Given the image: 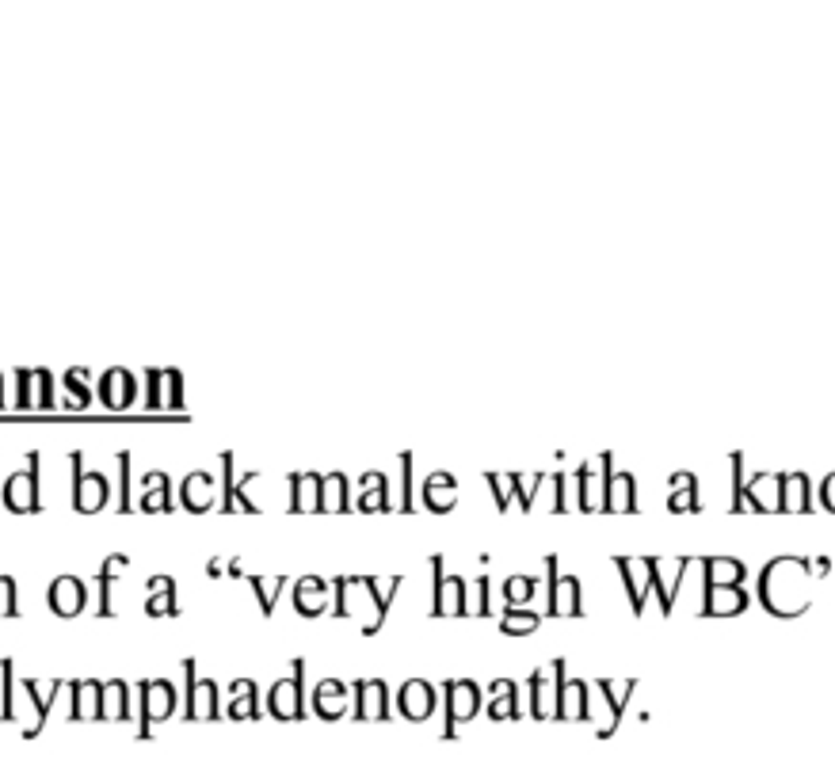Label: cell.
I'll return each instance as SVG.
<instances>
[{
	"label": "cell",
	"mask_w": 835,
	"mask_h": 781,
	"mask_svg": "<svg viewBox=\"0 0 835 781\" xmlns=\"http://www.w3.org/2000/svg\"><path fill=\"white\" fill-rule=\"evenodd\" d=\"M39 461H42V454L39 450H31V454H27V469L12 473V477L4 481L0 492H4V507H8V511H16V515H35V511H42Z\"/></svg>",
	"instance_id": "1"
},
{
	"label": "cell",
	"mask_w": 835,
	"mask_h": 781,
	"mask_svg": "<svg viewBox=\"0 0 835 781\" xmlns=\"http://www.w3.org/2000/svg\"><path fill=\"white\" fill-rule=\"evenodd\" d=\"M69 465H73V507L81 511V515H96V511H103L107 507V500H111V484H107V477L103 473H96V469H84V454H69Z\"/></svg>",
	"instance_id": "2"
},
{
	"label": "cell",
	"mask_w": 835,
	"mask_h": 781,
	"mask_svg": "<svg viewBox=\"0 0 835 781\" xmlns=\"http://www.w3.org/2000/svg\"><path fill=\"white\" fill-rule=\"evenodd\" d=\"M302 679H306V660L290 663V675L279 679L267 694V709L279 721H302L306 717V698H302Z\"/></svg>",
	"instance_id": "3"
},
{
	"label": "cell",
	"mask_w": 835,
	"mask_h": 781,
	"mask_svg": "<svg viewBox=\"0 0 835 781\" xmlns=\"http://www.w3.org/2000/svg\"><path fill=\"white\" fill-rule=\"evenodd\" d=\"M138 698H142V724H138V736L149 740L153 724L168 721L176 713V686L168 679H142L138 682Z\"/></svg>",
	"instance_id": "4"
},
{
	"label": "cell",
	"mask_w": 835,
	"mask_h": 781,
	"mask_svg": "<svg viewBox=\"0 0 835 781\" xmlns=\"http://www.w3.org/2000/svg\"><path fill=\"white\" fill-rule=\"evenodd\" d=\"M565 686V660H557L550 671L530 675V717L534 721H557V698Z\"/></svg>",
	"instance_id": "5"
},
{
	"label": "cell",
	"mask_w": 835,
	"mask_h": 781,
	"mask_svg": "<svg viewBox=\"0 0 835 781\" xmlns=\"http://www.w3.org/2000/svg\"><path fill=\"white\" fill-rule=\"evenodd\" d=\"M435 568V602H431V614L439 618H462L469 614V583L462 576H443V557H431Z\"/></svg>",
	"instance_id": "6"
},
{
	"label": "cell",
	"mask_w": 835,
	"mask_h": 781,
	"mask_svg": "<svg viewBox=\"0 0 835 781\" xmlns=\"http://www.w3.org/2000/svg\"><path fill=\"white\" fill-rule=\"evenodd\" d=\"M443 694H447V728H443V736L447 740H454L458 732V721H473L477 717V709H481V690H477V682L469 679H447L443 682Z\"/></svg>",
	"instance_id": "7"
},
{
	"label": "cell",
	"mask_w": 835,
	"mask_h": 781,
	"mask_svg": "<svg viewBox=\"0 0 835 781\" xmlns=\"http://www.w3.org/2000/svg\"><path fill=\"white\" fill-rule=\"evenodd\" d=\"M187 671V721H218L222 705H218V682L214 679H195V660H184Z\"/></svg>",
	"instance_id": "8"
},
{
	"label": "cell",
	"mask_w": 835,
	"mask_h": 781,
	"mask_svg": "<svg viewBox=\"0 0 835 781\" xmlns=\"http://www.w3.org/2000/svg\"><path fill=\"white\" fill-rule=\"evenodd\" d=\"M614 473V454H599V465L584 461L576 473V488H580V511H603L607 500V481Z\"/></svg>",
	"instance_id": "9"
},
{
	"label": "cell",
	"mask_w": 835,
	"mask_h": 781,
	"mask_svg": "<svg viewBox=\"0 0 835 781\" xmlns=\"http://www.w3.org/2000/svg\"><path fill=\"white\" fill-rule=\"evenodd\" d=\"M16 408H54V374L46 366H27L16 370Z\"/></svg>",
	"instance_id": "10"
},
{
	"label": "cell",
	"mask_w": 835,
	"mask_h": 781,
	"mask_svg": "<svg viewBox=\"0 0 835 781\" xmlns=\"http://www.w3.org/2000/svg\"><path fill=\"white\" fill-rule=\"evenodd\" d=\"M546 572H550V618H580V580L576 576H561L557 572V557H546Z\"/></svg>",
	"instance_id": "11"
},
{
	"label": "cell",
	"mask_w": 835,
	"mask_h": 781,
	"mask_svg": "<svg viewBox=\"0 0 835 781\" xmlns=\"http://www.w3.org/2000/svg\"><path fill=\"white\" fill-rule=\"evenodd\" d=\"M96 397L103 401L107 412H123V408H130L134 397H138V381H134V374H130L126 366H111V370H103Z\"/></svg>",
	"instance_id": "12"
},
{
	"label": "cell",
	"mask_w": 835,
	"mask_h": 781,
	"mask_svg": "<svg viewBox=\"0 0 835 781\" xmlns=\"http://www.w3.org/2000/svg\"><path fill=\"white\" fill-rule=\"evenodd\" d=\"M355 721H389V690L382 679H355Z\"/></svg>",
	"instance_id": "13"
},
{
	"label": "cell",
	"mask_w": 835,
	"mask_h": 781,
	"mask_svg": "<svg viewBox=\"0 0 835 781\" xmlns=\"http://www.w3.org/2000/svg\"><path fill=\"white\" fill-rule=\"evenodd\" d=\"M69 721H103V682L73 679L69 682Z\"/></svg>",
	"instance_id": "14"
},
{
	"label": "cell",
	"mask_w": 835,
	"mask_h": 781,
	"mask_svg": "<svg viewBox=\"0 0 835 781\" xmlns=\"http://www.w3.org/2000/svg\"><path fill=\"white\" fill-rule=\"evenodd\" d=\"M84 599H88V591H84V583L77 576H58L50 583V591H46V602H50V610L58 618H77L84 610Z\"/></svg>",
	"instance_id": "15"
},
{
	"label": "cell",
	"mask_w": 835,
	"mask_h": 781,
	"mask_svg": "<svg viewBox=\"0 0 835 781\" xmlns=\"http://www.w3.org/2000/svg\"><path fill=\"white\" fill-rule=\"evenodd\" d=\"M614 568L622 572V580L630 587L633 614H641L645 610V591L652 587V557H618Z\"/></svg>",
	"instance_id": "16"
},
{
	"label": "cell",
	"mask_w": 835,
	"mask_h": 781,
	"mask_svg": "<svg viewBox=\"0 0 835 781\" xmlns=\"http://www.w3.org/2000/svg\"><path fill=\"white\" fill-rule=\"evenodd\" d=\"M359 580V587L370 595V602H374V618H370V625L363 629V633H378L382 629V621H386V614H389V606H393V599H397V591H401V576H389L382 587H378V580L374 576H355Z\"/></svg>",
	"instance_id": "17"
},
{
	"label": "cell",
	"mask_w": 835,
	"mask_h": 781,
	"mask_svg": "<svg viewBox=\"0 0 835 781\" xmlns=\"http://www.w3.org/2000/svg\"><path fill=\"white\" fill-rule=\"evenodd\" d=\"M397 709H401V717H408V721H428L431 713H435V690H431V682L408 679L401 686Z\"/></svg>",
	"instance_id": "18"
},
{
	"label": "cell",
	"mask_w": 835,
	"mask_h": 781,
	"mask_svg": "<svg viewBox=\"0 0 835 781\" xmlns=\"http://www.w3.org/2000/svg\"><path fill=\"white\" fill-rule=\"evenodd\" d=\"M65 686H69L65 679H50V682H46V690H42L39 679H23V690L31 694V705H35V721L27 724V732H23V736H39L42 724H46V717H50V709H54V698L62 694Z\"/></svg>",
	"instance_id": "19"
},
{
	"label": "cell",
	"mask_w": 835,
	"mask_h": 781,
	"mask_svg": "<svg viewBox=\"0 0 835 781\" xmlns=\"http://www.w3.org/2000/svg\"><path fill=\"white\" fill-rule=\"evenodd\" d=\"M809 477L805 473H778V511L782 515H809Z\"/></svg>",
	"instance_id": "20"
},
{
	"label": "cell",
	"mask_w": 835,
	"mask_h": 781,
	"mask_svg": "<svg viewBox=\"0 0 835 781\" xmlns=\"http://www.w3.org/2000/svg\"><path fill=\"white\" fill-rule=\"evenodd\" d=\"M214 496H218V488H214V477L210 473H187L184 484H180V500H184V507L191 511V515H203V511H210L214 507Z\"/></svg>",
	"instance_id": "21"
},
{
	"label": "cell",
	"mask_w": 835,
	"mask_h": 781,
	"mask_svg": "<svg viewBox=\"0 0 835 781\" xmlns=\"http://www.w3.org/2000/svg\"><path fill=\"white\" fill-rule=\"evenodd\" d=\"M748 610V591L744 587H706V602H702V614L710 618H733Z\"/></svg>",
	"instance_id": "22"
},
{
	"label": "cell",
	"mask_w": 835,
	"mask_h": 781,
	"mask_svg": "<svg viewBox=\"0 0 835 781\" xmlns=\"http://www.w3.org/2000/svg\"><path fill=\"white\" fill-rule=\"evenodd\" d=\"M294 610L302 614V618H321L325 614V595H328V580H321V576H302V580L294 583Z\"/></svg>",
	"instance_id": "23"
},
{
	"label": "cell",
	"mask_w": 835,
	"mask_h": 781,
	"mask_svg": "<svg viewBox=\"0 0 835 781\" xmlns=\"http://www.w3.org/2000/svg\"><path fill=\"white\" fill-rule=\"evenodd\" d=\"M229 694H233V701L225 705V717H233V721H260V686L252 679H233L229 682Z\"/></svg>",
	"instance_id": "24"
},
{
	"label": "cell",
	"mask_w": 835,
	"mask_h": 781,
	"mask_svg": "<svg viewBox=\"0 0 835 781\" xmlns=\"http://www.w3.org/2000/svg\"><path fill=\"white\" fill-rule=\"evenodd\" d=\"M321 484L325 473H290V511H317L321 507Z\"/></svg>",
	"instance_id": "25"
},
{
	"label": "cell",
	"mask_w": 835,
	"mask_h": 781,
	"mask_svg": "<svg viewBox=\"0 0 835 781\" xmlns=\"http://www.w3.org/2000/svg\"><path fill=\"white\" fill-rule=\"evenodd\" d=\"M557 721H591L588 682L584 679H565L561 698H557Z\"/></svg>",
	"instance_id": "26"
},
{
	"label": "cell",
	"mask_w": 835,
	"mask_h": 781,
	"mask_svg": "<svg viewBox=\"0 0 835 781\" xmlns=\"http://www.w3.org/2000/svg\"><path fill=\"white\" fill-rule=\"evenodd\" d=\"M313 709H317V717H325V721H336V717H344L347 713V686L340 679H321L317 682V690H313Z\"/></svg>",
	"instance_id": "27"
},
{
	"label": "cell",
	"mask_w": 835,
	"mask_h": 781,
	"mask_svg": "<svg viewBox=\"0 0 835 781\" xmlns=\"http://www.w3.org/2000/svg\"><path fill=\"white\" fill-rule=\"evenodd\" d=\"M424 503H428V511H435V515H447V511H454V503H458V481L450 477V473H431L428 481H424Z\"/></svg>",
	"instance_id": "28"
},
{
	"label": "cell",
	"mask_w": 835,
	"mask_h": 781,
	"mask_svg": "<svg viewBox=\"0 0 835 781\" xmlns=\"http://www.w3.org/2000/svg\"><path fill=\"white\" fill-rule=\"evenodd\" d=\"M492 701H489V717L492 721H519L523 717V705L515 698V682L511 679H492Z\"/></svg>",
	"instance_id": "29"
},
{
	"label": "cell",
	"mask_w": 835,
	"mask_h": 781,
	"mask_svg": "<svg viewBox=\"0 0 835 781\" xmlns=\"http://www.w3.org/2000/svg\"><path fill=\"white\" fill-rule=\"evenodd\" d=\"M633 686H637V679H626V682H614V679H599L595 682V690L607 698V709H611V721H607V736H611L614 728H618V721H622V713H626V698L633 694ZM603 736V740H607Z\"/></svg>",
	"instance_id": "30"
},
{
	"label": "cell",
	"mask_w": 835,
	"mask_h": 781,
	"mask_svg": "<svg viewBox=\"0 0 835 781\" xmlns=\"http://www.w3.org/2000/svg\"><path fill=\"white\" fill-rule=\"evenodd\" d=\"M702 568H706V587H740V580L748 576L736 557H702Z\"/></svg>",
	"instance_id": "31"
},
{
	"label": "cell",
	"mask_w": 835,
	"mask_h": 781,
	"mask_svg": "<svg viewBox=\"0 0 835 781\" xmlns=\"http://www.w3.org/2000/svg\"><path fill=\"white\" fill-rule=\"evenodd\" d=\"M363 496H359V511L363 515H370V511H393V503H389V477L386 473H363Z\"/></svg>",
	"instance_id": "32"
},
{
	"label": "cell",
	"mask_w": 835,
	"mask_h": 781,
	"mask_svg": "<svg viewBox=\"0 0 835 781\" xmlns=\"http://www.w3.org/2000/svg\"><path fill=\"white\" fill-rule=\"evenodd\" d=\"M744 503L755 511H778V473H759L744 484Z\"/></svg>",
	"instance_id": "33"
},
{
	"label": "cell",
	"mask_w": 835,
	"mask_h": 781,
	"mask_svg": "<svg viewBox=\"0 0 835 781\" xmlns=\"http://www.w3.org/2000/svg\"><path fill=\"white\" fill-rule=\"evenodd\" d=\"M603 511H637V488H633V473H611L607 481V500Z\"/></svg>",
	"instance_id": "34"
},
{
	"label": "cell",
	"mask_w": 835,
	"mask_h": 781,
	"mask_svg": "<svg viewBox=\"0 0 835 781\" xmlns=\"http://www.w3.org/2000/svg\"><path fill=\"white\" fill-rule=\"evenodd\" d=\"M123 568H130V557L126 553H111V557H103L100 564V618H111L115 614V602H111V587H115V576L123 572Z\"/></svg>",
	"instance_id": "35"
},
{
	"label": "cell",
	"mask_w": 835,
	"mask_h": 781,
	"mask_svg": "<svg viewBox=\"0 0 835 781\" xmlns=\"http://www.w3.org/2000/svg\"><path fill=\"white\" fill-rule=\"evenodd\" d=\"M142 488V511H172V481H168V473H161V469L145 473Z\"/></svg>",
	"instance_id": "36"
},
{
	"label": "cell",
	"mask_w": 835,
	"mask_h": 781,
	"mask_svg": "<svg viewBox=\"0 0 835 781\" xmlns=\"http://www.w3.org/2000/svg\"><path fill=\"white\" fill-rule=\"evenodd\" d=\"M103 721H130V686L123 679L103 682Z\"/></svg>",
	"instance_id": "37"
},
{
	"label": "cell",
	"mask_w": 835,
	"mask_h": 781,
	"mask_svg": "<svg viewBox=\"0 0 835 781\" xmlns=\"http://www.w3.org/2000/svg\"><path fill=\"white\" fill-rule=\"evenodd\" d=\"M347 473H325V484H321V515H344L347 511Z\"/></svg>",
	"instance_id": "38"
},
{
	"label": "cell",
	"mask_w": 835,
	"mask_h": 781,
	"mask_svg": "<svg viewBox=\"0 0 835 781\" xmlns=\"http://www.w3.org/2000/svg\"><path fill=\"white\" fill-rule=\"evenodd\" d=\"M248 587H252L256 599H260V614L271 618V614H275V602H279V595L286 591V576H248Z\"/></svg>",
	"instance_id": "39"
},
{
	"label": "cell",
	"mask_w": 835,
	"mask_h": 781,
	"mask_svg": "<svg viewBox=\"0 0 835 781\" xmlns=\"http://www.w3.org/2000/svg\"><path fill=\"white\" fill-rule=\"evenodd\" d=\"M65 408H73V412H84L88 404H92V393L84 389V381H88V366H73V370H65Z\"/></svg>",
	"instance_id": "40"
},
{
	"label": "cell",
	"mask_w": 835,
	"mask_h": 781,
	"mask_svg": "<svg viewBox=\"0 0 835 781\" xmlns=\"http://www.w3.org/2000/svg\"><path fill=\"white\" fill-rule=\"evenodd\" d=\"M672 511H698V481L694 473H672Z\"/></svg>",
	"instance_id": "41"
},
{
	"label": "cell",
	"mask_w": 835,
	"mask_h": 781,
	"mask_svg": "<svg viewBox=\"0 0 835 781\" xmlns=\"http://www.w3.org/2000/svg\"><path fill=\"white\" fill-rule=\"evenodd\" d=\"M538 625H542V614H534V610H515V606H508L500 614V633H508V637H527Z\"/></svg>",
	"instance_id": "42"
},
{
	"label": "cell",
	"mask_w": 835,
	"mask_h": 781,
	"mask_svg": "<svg viewBox=\"0 0 835 781\" xmlns=\"http://www.w3.org/2000/svg\"><path fill=\"white\" fill-rule=\"evenodd\" d=\"M534 591H538V580H534V576H508V580H504V599H508V606H515V610H527L530 599H534Z\"/></svg>",
	"instance_id": "43"
},
{
	"label": "cell",
	"mask_w": 835,
	"mask_h": 781,
	"mask_svg": "<svg viewBox=\"0 0 835 781\" xmlns=\"http://www.w3.org/2000/svg\"><path fill=\"white\" fill-rule=\"evenodd\" d=\"M145 614L149 618H164V614L172 618V614H180V606H176V580L172 576H168V583H164L157 595L145 599Z\"/></svg>",
	"instance_id": "44"
},
{
	"label": "cell",
	"mask_w": 835,
	"mask_h": 781,
	"mask_svg": "<svg viewBox=\"0 0 835 781\" xmlns=\"http://www.w3.org/2000/svg\"><path fill=\"white\" fill-rule=\"evenodd\" d=\"M149 408H168V370H149V393H145Z\"/></svg>",
	"instance_id": "45"
},
{
	"label": "cell",
	"mask_w": 835,
	"mask_h": 781,
	"mask_svg": "<svg viewBox=\"0 0 835 781\" xmlns=\"http://www.w3.org/2000/svg\"><path fill=\"white\" fill-rule=\"evenodd\" d=\"M469 587H473V606H469V610H473L477 618H489V614H492V606H489L492 583H489V576H477V580L469 583Z\"/></svg>",
	"instance_id": "46"
},
{
	"label": "cell",
	"mask_w": 835,
	"mask_h": 781,
	"mask_svg": "<svg viewBox=\"0 0 835 781\" xmlns=\"http://www.w3.org/2000/svg\"><path fill=\"white\" fill-rule=\"evenodd\" d=\"M0 675H4V705H0V721H16V709H12V660L0 663Z\"/></svg>",
	"instance_id": "47"
},
{
	"label": "cell",
	"mask_w": 835,
	"mask_h": 781,
	"mask_svg": "<svg viewBox=\"0 0 835 781\" xmlns=\"http://www.w3.org/2000/svg\"><path fill=\"white\" fill-rule=\"evenodd\" d=\"M8 614H20L16 610V580L0 576V618H8Z\"/></svg>",
	"instance_id": "48"
},
{
	"label": "cell",
	"mask_w": 835,
	"mask_h": 781,
	"mask_svg": "<svg viewBox=\"0 0 835 781\" xmlns=\"http://www.w3.org/2000/svg\"><path fill=\"white\" fill-rule=\"evenodd\" d=\"M222 473H225V500H222V511H233V507H237V484H233V454H222Z\"/></svg>",
	"instance_id": "49"
},
{
	"label": "cell",
	"mask_w": 835,
	"mask_h": 781,
	"mask_svg": "<svg viewBox=\"0 0 835 781\" xmlns=\"http://www.w3.org/2000/svg\"><path fill=\"white\" fill-rule=\"evenodd\" d=\"M119 473H123V496H119V511H130L134 500H130V450L119 454Z\"/></svg>",
	"instance_id": "50"
},
{
	"label": "cell",
	"mask_w": 835,
	"mask_h": 781,
	"mask_svg": "<svg viewBox=\"0 0 835 781\" xmlns=\"http://www.w3.org/2000/svg\"><path fill=\"white\" fill-rule=\"evenodd\" d=\"M553 511H565V473H553Z\"/></svg>",
	"instance_id": "51"
},
{
	"label": "cell",
	"mask_w": 835,
	"mask_h": 781,
	"mask_svg": "<svg viewBox=\"0 0 835 781\" xmlns=\"http://www.w3.org/2000/svg\"><path fill=\"white\" fill-rule=\"evenodd\" d=\"M820 500H824V507L835 515V473H828L824 477V484H820Z\"/></svg>",
	"instance_id": "52"
},
{
	"label": "cell",
	"mask_w": 835,
	"mask_h": 781,
	"mask_svg": "<svg viewBox=\"0 0 835 781\" xmlns=\"http://www.w3.org/2000/svg\"><path fill=\"white\" fill-rule=\"evenodd\" d=\"M0 408H4V370H0Z\"/></svg>",
	"instance_id": "53"
}]
</instances>
